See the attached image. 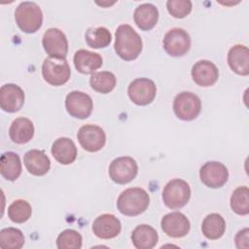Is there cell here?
<instances>
[{
    "label": "cell",
    "mask_w": 249,
    "mask_h": 249,
    "mask_svg": "<svg viewBox=\"0 0 249 249\" xmlns=\"http://www.w3.org/2000/svg\"><path fill=\"white\" fill-rule=\"evenodd\" d=\"M1 175L9 180H17L21 173V162L19 156L14 152H6L0 159Z\"/></svg>",
    "instance_id": "cell-25"
},
{
    "label": "cell",
    "mask_w": 249,
    "mask_h": 249,
    "mask_svg": "<svg viewBox=\"0 0 249 249\" xmlns=\"http://www.w3.org/2000/svg\"><path fill=\"white\" fill-rule=\"evenodd\" d=\"M9 135L11 140L17 144L29 142L34 135L33 123L27 118H17L13 121L9 128Z\"/></svg>",
    "instance_id": "cell-22"
},
{
    "label": "cell",
    "mask_w": 249,
    "mask_h": 249,
    "mask_svg": "<svg viewBox=\"0 0 249 249\" xmlns=\"http://www.w3.org/2000/svg\"><path fill=\"white\" fill-rule=\"evenodd\" d=\"M131 240L137 249H151L158 243L159 235L153 227L140 225L132 231Z\"/></svg>",
    "instance_id": "cell-24"
},
{
    "label": "cell",
    "mask_w": 249,
    "mask_h": 249,
    "mask_svg": "<svg viewBox=\"0 0 249 249\" xmlns=\"http://www.w3.org/2000/svg\"><path fill=\"white\" fill-rule=\"evenodd\" d=\"M42 44L51 57L65 58L68 52V41L65 34L58 28H49L43 35Z\"/></svg>",
    "instance_id": "cell-10"
},
{
    "label": "cell",
    "mask_w": 249,
    "mask_h": 249,
    "mask_svg": "<svg viewBox=\"0 0 249 249\" xmlns=\"http://www.w3.org/2000/svg\"><path fill=\"white\" fill-rule=\"evenodd\" d=\"M73 61L77 71L82 74H93L102 65V57L99 53L84 49L75 53Z\"/></svg>",
    "instance_id": "cell-19"
},
{
    "label": "cell",
    "mask_w": 249,
    "mask_h": 249,
    "mask_svg": "<svg viewBox=\"0 0 249 249\" xmlns=\"http://www.w3.org/2000/svg\"><path fill=\"white\" fill-rule=\"evenodd\" d=\"M231 207L238 215H247L249 213V190L242 186L236 188L231 196Z\"/></svg>",
    "instance_id": "cell-31"
},
{
    "label": "cell",
    "mask_w": 249,
    "mask_h": 249,
    "mask_svg": "<svg viewBox=\"0 0 249 249\" xmlns=\"http://www.w3.org/2000/svg\"><path fill=\"white\" fill-rule=\"evenodd\" d=\"M24 165L29 173L35 176H43L51 168V161L48 156L40 150H30L23 158Z\"/></svg>",
    "instance_id": "cell-18"
},
{
    "label": "cell",
    "mask_w": 249,
    "mask_h": 249,
    "mask_svg": "<svg viewBox=\"0 0 249 249\" xmlns=\"http://www.w3.org/2000/svg\"><path fill=\"white\" fill-rule=\"evenodd\" d=\"M201 231L206 238L211 240L218 239L223 236L226 231L225 219L218 213H211L202 221Z\"/></svg>",
    "instance_id": "cell-26"
},
{
    "label": "cell",
    "mask_w": 249,
    "mask_h": 249,
    "mask_svg": "<svg viewBox=\"0 0 249 249\" xmlns=\"http://www.w3.org/2000/svg\"><path fill=\"white\" fill-rule=\"evenodd\" d=\"M24 104V92L15 84L3 85L0 89V107L8 113H15L21 109Z\"/></svg>",
    "instance_id": "cell-14"
},
{
    "label": "cell",
    "mask_w": 249,
    "mask_h": 249,
    "mask_svg": "<svg viewBox=\"0 0 249 249\" xmlns=\"http://www.w3.org/2000/svg\"><path fill=\"white\" fill-rule=\"evenodd\" d=\"M85 39L89 47L92 49H100L106 48L111 43L112 35L106 27H90L86 31Z\"/></svg>",
    "instance_id": "cell-28"
},
{
    "label": "cell",
    "mask_w": 249,
    "mask_h": 249,
    "mask_svg": "<svg viewBox=\"0 0 249 249\" xmlns=\"http://www.w3.org/2000/svg\"><path fill=\"white\" fill-rule=\"evenodd\" d=\"M24 244V236L20 230L6 228L0 231V246L5 249H19Z\"/></svg>",
    "instance_id": "cell-30"
},
{
    "label": "cell",
    "mask_w": 249,
    "mask_h": 249,
    "mask_svg": "<svg viewBox=\"0 0 249 249\" xmlns=\"http://www.w3.org/2000/svg\"><path fill=\"white\" fill-rule=\"evenodd\" d=\"M52 154L56 161L67 165L75 161L77 158V148L70 138L60 137L53 143Z\"/></svg>",
    "instance_id": "cell-21"
},
{
    "label": "cell",
    "mask_w": 249,
    "mask_h": 249,
    "mask_svg": "<svg viewBox=\"0 0 249 249\" xmlns=\"http://www.w3.org/2000/svg\"><path fill=\"white\" fill-rule=\"evenodd\" d=\"M77 138L81 146L91 153L101 150L106 143L104 130L95 124L83 125L77 133Z\"/></svg>",
    "instance_id": "cell-12"
},
{
    "label": "cell",
    "mask_w": 249,
    "mask_h": 249,
    "mask_svg": "<svg viewBox=\"0 0 249 249\" xmlns=\"http://www.w3.org/2000/svg\"><path fill=\"white\" fill-rule=\"evenodd\" d=\"M44 80L52 86H62L68 82L71 70L65 58L47 57L42 64Z\"/></svg>",
    "instance_id": "cell-5"
},
{
    "label": "cell",
    "mask_w": 249,
    "mask_h": 249,
    "mask_svg": "<svg viewBox=\"0 0 249 249\" xmlns=\"http://www.w3.org/2000/svg\"><path fill=\"white\" fill-rule=\"evenodd\" d=\"M65 108L70 116L83 120L89 117L93 104L89 94L83 91L73 90L66 95Z\"/></svg>",
    "instance_id": "cell-11"
},
{
    "label": "cell",
    "mask_w": 249,
    "mask_h": 249,
    "mask_svg": "<svg viewBox=\"0 0 249 249\" xmlns=\"http://www.w3.org/2000/svg\"><path fill=\"white\" fill-rule=\"evenodd\" d=\"M248 232L249 231H248L247 228H245V229H243V230H241L237 232V234L235 235V239H234L235 240V245H236L237 248L247 249L249 247Z\"/></svg>",
    "instance_id": "cell-34"
},
{
    "label": "cell",
    "mask_w": 249,
    "mask_h": 249,
    "mask_svg": "<svg viewBox=\"0 0 249 249\" xmlns=\"http://www.w3.org/2000/svg\"><path fill=\"white\" fill-rule=\"evenodd\" d=\"M82 241V235L77 231L68 229L59 233L56 238V246L59 249H80Z\"/></svg>",
    "instance_id": "cell-32"
},
{
    "label": "cell",
    "mask_w": 249,
    "mask_h": 249,
    "mask_svg": "<svg viewBox=\"0 0 249 249\" xmlns=\"http://www.w3.org/2000/svg\"><path fill=\"white\" fill-rule=\"evenodd\" d=\"M15 19L19 29L25 33L36 32L43 23V13L35 2H21L15 11Z\"/></svg>",
    "instance_id": "cell-3"
},
{
    "label": "cell",
    "mask_w": 249,
    "mask_h": 249,
    "mask_svg": "<svg viewBox=\"0 0 249 249\" xmlns=\"http://www.w3.org/2000/svg\"><path fill=\"white\" fill-rule=\"evenodd\" d=\"M163 49L171 56H182L191 48V37L187 31L175 27L166 32L163 38Z\"/></svg>",
    "instance_id": "cell-9"
},
{
    "label": "cell",
    "mask_w": 249,
    "mask_h": 249,
    "mask_svg": "<svg viewBox=\"0 0 249 249\" xmlns=\"http://www.w3.org/2000/svg\"><path fill=\"white\" fill-rule=\"evenodd\" d=\"M122 230L120 220L113 214H102L92 223L93 233L102 239L116 237Z\"/></svg>",
    "instance_id": "cell-17"
},
{
    "label": "cell",
    "mask_w": 249,
    "mask_h": 249,
    "mask_svg": "<svg viewBox=\"0 0 249 249\" xmlns=\"http://www.w3.org/2000/svg\"><path fill=\"white\" fill-rule=\"evenodd\" d=\"M168 13L176 18H183L192 11V2L190 0H169L166 2Z\"/></svg>",
    "instance_id": "cell-33"
},
{
    "label": "cell",
    "mask_w": 249,
    "mask_h": 249,
    "mask_svg": "<svg viewBox=\"0 0 249 249\" xmlns=\"http://www.w3.org/2000/svg\"><path fill=\"white\" fill-rule=\"evenodd\" d=\"M127 94L133 103L145 106L155 99L157 87L155 83L148 78H137L129 84Z\"/></svg>",
    "instance_id": "cell-8"
},
{
    "label": "cell",
    "mask_w": 249,
    "mask_h": 249,
    "mask_svg": "<svg viewBox=\"0 0 249 249\" xmlns=\"http://www.w3.org/2000/svg\"><path fill=\"white\" fill-rule=\"evenodd\" d=\"M31 205L24 199H17L8 207V216L14 223H24L31 217Z\"/></svg>",
    "instance_id": "cell-29"
},
{
    "label": "cell",
    "mask_w": 249,
    "mask_h": 249,
    "mask_svg": "<svg viewBox=\"0 0 249 249\" xmlns=\"http://www.w3.org/2000/svg\"><path fill=\"white\" fill-rule=\"evenodd\" d=\"M115 51L124 60L129 61L138 57L142 51L140 35L128 24H122L116 30Z\"/></svg>",
    "instance_id": "cell-1"
},
{
    "label": "cell",
    "mask_w": 249,
    "mask_h": 249,
    "mask_svg": "<svg viewBox=\"0 0 249 249\" xmlns=\"http://www.w3.org/2000/svg\"><path fill=\"white\" fill-rule=\"evenodd\" d=\"M138 172V165L130 157H120L112 160L109 166L110 178L117 184L124 185L132 181Z\"/></svg>",
    "instance_id": "cell-7"
},
{
    "label": "cell",
    "mask_w": 249,
    "mask_h": 249,
    "mask_svg": "<svg viewBox=\"0 0 249 249\" xmlns=\"http://www.w3.org/2000/svg\"><path fill=\"white\" fill-rule=\"evenodd\" d=\"M191 74L195 83L200 87L213 86L219 78V70L216 65L206 59L196 62Z\"/></svg>",
    "instance_id": "cell-16"
},
{
    "label": "cell",
    "mask_w": 249,
    "mask_h": 249,
    "mask_svg": "<svg viewBox=\"0 0 249 249\" xmlns=\"http://www.w3.org/2000/svg\"><path fill=\"white\" fill-rule=\"evenodd\" d=\"M133 19L140 29L145 31L150 30L158 22L159 11L157 7L151 3L141 4L135 9Z\"/></svg>",
    "instance_id": "cell-23"
},
{
    "label": "cell",
    "mask_w": 249,
    "mask_h": 249,
    "mask_svg": "<svg viewBox=\"0 0 249 249\" xmlns=\"http://www.w3.org/2000/svg\"><path fill=\"white\" fill-rule=\"evenodd\" d=\"M228 63L231 69L238 75L249 74V51L244 45H235L228 53Z\"/></svg>",
    "instance_id": "cell-20"
},
{
    "label": "cell",
    "mask_w": 249,
    "mask_h": 249,
    "mask_svg": "<svg viewBox=\"0 0 249 249\" xmlns=\"http://www.w3.org/2000/svg\"><path fill=\"white\" fill-rule=\"evenodd\" d=\"M160 226L164 233L174 238L187 235L191 228L190 221L181 212H171L164 215L161 219Z\"/></svg>",
    "instance_id": "cell-15"
},
{
    "label": "cell",
    "mask_w": 249,
    "mask_h": 249,
    "mask_svg": "<svg viewBox=\"0 0 249 249\" xmlns=\"http://www.w3.org/2000/svg\"><path fill=\"white\" fill-rule=\"evenodd\" d=\"M149 194L142 188H129L124 190L118 197V210L125 216H137L149 206Z\"/></svg>",
    "instance_id": "cell-2"
},
{
    "label": "cell",
    "mask_w": 249,
    "mask_h": 249,
    "mask_svg": "<svg viewBox=\"0 0 249 249\" xmlns=\"http://www.w3.org/2000/svg\"><path fill=\"white\" fill-rule=\"evenodd\" d=\"M116 76L109 71H99L93 73L89 78L91 89L100 93H109L116 86Z\"/></svg>",
    "instance_id": "cell-27"
},
{
    "label": "cell",
    "mask_w": 249,
    "mask_h": 249,
    "mask_svg": "<svg viewBox=\"0 0 249 249\" xmlns=\"http://www.w3.org/2000/svg\"><path fill=\"white\" fill-rule=\"evenodd\" d=\"M191 197V188L182 179H172L163 188L162 199L170 209H179L187 204Z\"/></svg>",
    "instance_id": "cell-4"
},
{
    "label": "cell",
    "mask_w": 249,
    "mask_h": 249,
    "mask_svg": "<svg viewBox=\"0 0 249 249\" xmlns=\"http://www.w3.org/2000/svg\"><path fill=\"white\" fill-rule=\"evenodd\" d=\"M173 110L178 119L192 121L199 115L201 101L196 94L190 91H182L174 98Z\"/></svg>",
    "instance_id": "cell-6"
},
{
    "label": "cell",
    "mask_w": 249,
    "mask_h": 249,
    "mask_svg": "<svg viewBox=\"0 0 249 249\" xmlns=\"http://www.w3.org/2000/svg\"><path fill=\"white\" fill-rule=\"evenodd\" d=\"M201 182L212 189L223 187L229 179V171L226 165L219 161L205 162L199 170Z\"/></svg>",
    "instance_id": "cell-13"
}]
</instances>
